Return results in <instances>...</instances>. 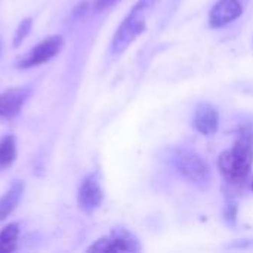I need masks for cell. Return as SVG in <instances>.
<instances>
[{"label": "cell", "mask_w": 253, "mask_h": 253, "mask_svg": "<svg viewBox=\"0 0 253 253\" xmlns=\"http://www.w3.org/2000/svg\"><path fill=\"white\" fill-rule=\"evenodd\" d=\"M176 170L197 187H206L211 181V170L208 163L194 151L179 150L173 159Z\"/></svg>", "instance_id": "cell-3"}, {"label": "cell", "mask_w": 253, "mask_h": 253, "mask_svg": "<svg viewBox=\"0 0 253 253\" xmlns=\"http://www.w3.org/2000/svg\"><path fill=\"white\" fill-rule=\"evenodd\" d=\"M77 200H79L80 209L84 211L86 213H90L101 206L104 200V191L101 188L99 181L93 175H89L82 181Z\"/></svg>", "instance_id": "cell-8"}, {"label": "cell", "mask_w": 253, "mask_h": 253, "mask_svg": "<svg viewBox=\"0 0 253 253\" xmlns=\"http://www.w3.org/2000/svg\"><path fill=\"white\" fill-rule=\"evenodd\" d=\"M253 165V127L245 126L233 147L218 159V169L227 184L243 185Z\"/></svg>", "instance_id": "cell-1"}, {"label": "cell", "mask_w": 253, "mask_h": 253, "mask_svg": "<svg viewBox=\"0 0 253 253\" xmlns=\"http://www.w3.org/2000/svg\"><path fill=\"white\" fill-rule=\"evenodd\" d=\"M117 1H120V0H96L95 1V9L96 10H105V9H108L111 6H114Z\"/></svg>", "instance_id": "cell-14"}, {"label": "cell", "mask_w": 253, "mask_h": 253, "mask_svg": "<svg viewBox=\"0 0 253 253\" xmlns=\"http://www.w3.org/2000/svg\"><path fill=\"white\" fill-rule=\"evenodd\" d=\"M33 90L30 86L12 87L0 93V119H13L16 117L25 102L30 99Z\"/></svg>", "instance_id": "cell-6"}, {"label": "cell", "mask_w": 253, "mask_h": 253, "mask_svg": "<svg viewBox=\"0 0 253 253\" xmlns=\"http://www.w3.org/2000/svg\"><path fill=\"white\" fill-rule=\"evenodd\" d=\"M16 160V141L12 135L0 139V170H4Z\"/></svg>", "instance_id": "cell-11"}, {"label": "cell", "mask_w": 253, "mask_h": 253, "mask_svg": "<svg viewBox=\"0 0 253 253\" xmlns=\"http://www.w3.org/2000/svg\"><path fill=\"white\" fill-rule=\"evenodd\" d=\"M242 0H218L209 12V24L213 28H221L236 21L243 13Z\"/></svg>", "instance_id": "cell-7"}, {"label": "cell", "mask_w": 253, "mask_h": 253, "mask_svg": "<svg viewBox=\"0 0 253 253\" xmlns=\"http://www.w3.org/2000/svg\"><path fill=\"white\" fill-rule=\"evenodd\" d=\"M0 50H1V40H0Z\"/></svg>", "instance_id": "cell-16"}, {"label": "cell", "mask_w": 253, "mask_h": 253, "mask_svg": "<svg viewBox=\"0 0 253 253\" xmlns=\"http://www.w3.org/2000/svg\"><path fill=\"white\" fill-rule=\"evenodd\" d=\"M24 188H25L24 182L16 179L7 188V191L0 197V221H4L18 208L24 194Z\"/></svg>", "instance_id": "cell-10"}, {"label": "cell", "mask_w": 253, "mask_h": 253, "mask_svg": "<svg viewBox=\"0 0 253 253\" xmlns=\"http://www.w3.org/2000/svg\"><path fill=\"white\" fill-rule=\"evenodd\" d=\"M19 237V225L9 224L0 231V253L13 252Z\"/></svg>", "instance_id": "cell-12"}, {"label": "cell", "mask_w": 253, "mask_h": 253, "mask_svg": "<svg viewBox=\"0 0 253 253\" xmlns=\"http://www.w3.org/2000/svg\"><path fill=\"white\" fill-rule=\"evenodd\" d=\"M193 126L199 133L205 136H213L219 126L218 110L209 102H200L194 110Z\"/></svg>", "instance_id": "cell-9"}, {"label": "cell", "mask_w": 253, "mask_h": 253, "mask_svg": "<svg viewBox=\"0 0 253 253\" xmlns=\"http://www.w3.org/2000/svg\"><path fill=\"white\" fill-rule=\"evenodd\" d=\"M141 248L136 239L125 228H116L108 237L96 240L87 252H138Z\"/></svg>", "instance_id": "cell-5"}, {"label": "cell", "mask_w": 253, "mask_h": 253, "mask_svg": "<svg viewBox=\"0 0 253 253\" xmlns=\"http://www.w3.org/2000/svg\"><path fill=\"white\" fill-rule=\"evenodd\" d=\"M64 47V37L62 36H49L44 40H42L39 44H36L33 49H30L24 56H21L16 61V67L27 70V68H33L37 65H42L47 61H50L52 58H55L61 49Z\"/></svg>", "instance_id": "cell-4"}, {"label": "cell", "mask_w": 253, "mask_h": 253, "mask_svg": "<svg viewBox=\"0 0 253 253\" xmlns=\"http://www.w3.org/2000/svg\"><path fill=\"white\" fill-rule=\"evenodd\" d=\"M31 27H33V19L31 18H25L19 22L16 31H15V36H13V46L15 47H19L21 43L25 40V37L28 36V33L31 31Z\"/></svg>", "instance_id": "cell-13"}, {"label": "cell", "mask_w": 253, "mask_h": 253, "mask_svg": "<svg viewBox=\"0 0 253 253\" xmlns=\"http://www.w3.org/2000/svg\"><path fill=\"white\" fill-rule=\"evenodd\" d=\"M160 0H139L132 7V10L122 21L120 27L117 28V31L113 37V42H111L113 53L125 52L145 31L147 15L154 9V6Z\"/></svg>", "instance_id": "cell-2"}, {"label": "cell", "mask_w": 253, "mask_h": 253, "mask_svg": "<svg viewBox=\"0 0 253 253\" xmlns=\"http://www.w3.org/2000/svg\"><path fill=\"white\" fill-rule=\"evenodd\" d=\"M251 188H252V191H253V178H252V181H251Z\"/></svg>", "instance_id": "cell-15"}]
</instances>
